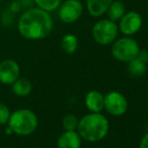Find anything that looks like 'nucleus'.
I'll return each mask as SVG.
<instances>
[{
	"instance_id": "1",
	"label": "nucleus",
	"mask_w": 148,
	"mask_h": 148,
	"mask_svg": "<svg viewBox=\"0 0 148 148\" xmlns=\"http://www.w3.org/2000/svg\"><path fill=\"white\" fill-rule=\"evenodd\" d=\"M53 21L49 11L41 8H31L20 16L18 20L19 33L26 39H41L51 34Z\"/></svg>"
},
{
	"instance_id": "2",
	"label": "nucleus",
	"mask_w": 148,
	"mask_h": 148,
	"mask_svg": "<svg viewBox=\"0 0 148 148\" xmlns=\"http://www.w3.org/2000/svg\"><path fill=\"white\" fill-rule=\"evenodd\" d=\"M77 129L81 138L89 142H97L107 135L109 131V121L102 114L91 113L79 121Z\"/></svg>"
},
{
	"instance_id": "3",
	"label": "nucleus",
	"mask_w": 148,
	"mask_h": 148,
	"mask_svg": "<svg viewBox=\"0 0 148 148\" xmlns=\"http://www.w3.org/2000/svg\"><path fill=\"white\" fill-rule=\"evenodd\" d=\"M8 126L12 132L20 136H27L35 131L37 127V117L28 109H19L10 114Z\"/></svg>"
},
{
	"instance_id": "4",
	"label": "nucleus",
	"mask_w": 148,
	"mask_h": 148,
	"mask_svg": "<svg viewBox=\"0 0 148 148\" xmlns=\"http://www.w3.org/2000/svg\"><path fill=\"white\" fill-rule=\"evenodd\" d=\"M139 45L136 40L131 37H122L116 40L112 45V55L116 60L120 62H129L137 57Z\"/></svg>"
},
{
	"instance_id": "5",
	"label": "nucleus",
	"mask_w": 148,
	"mask_h": 148,
	"mask_svg": "<svg viewBox=\"0 0 148 148\" xmlns=\"http://www.w3.org/2000/svg\"><path fill=\"white\" fill-rule=\"evenodd\" d=\"M92 34L97 43L107 45L112 43L118 35V26L115 21L110 19H102L94 25Z\"/></svg>"
},
{
	"instance_id": "6",
	"label": "nucleus",
	"mask_w": 148,
	"mask_h": 148,
	"mask_svg": "<svg viewBox=\"0 0 148 148\" xmlns=\"http://www.w3.org/2000/svg\"><path fill=\"white\" fill-rule=\"evenodd\" d=\"M104 108L113 116H122L128 109L126 98L119 92H110L104 97Z\"/></svg>"
},
{
	"instance_id": "7",
	"label": "nucleus",
	"mask_w": 148,
	"mask_h": 148,
	"mask_svg": "<svg viewBox=\"0 0 148 148\" xmlns=\"http://www.w3.org/2000/svg\"><path fill=\"white\" fill-rule=\"evenodd\" d=\"M83 4L80 0H66L59 10V17L64 23H73L81 17Z\"/></svg>"
},
{
	"instance_id": "8",
	"label": "nucleus",
	"mask_w": 148,
	"mask_h": 148,
	"mask_svg": "<svg viewBox=\"0 0 148 148\" xmlns=\"http://www.w3.org/2000/svg\"><path fill=\"white\" fill-rule=\"evenodd\" d=\"M142 17L138 12L130 11L124 14L120 19V30L125 35H133L140 30Z\"/></svg>"
},
{
	"instance_id": "9",
	"label": "nucleus",
	"mask_w": 148,
	"mask_h": 148,
	"mask_svg": "<svg viewBox=\"0 0 148 148\" xmlns=\"http://www.w3.org/2000/svg\"><path fill=\"white\" fill-rule=\"evenodd\" d=\"M20 69L13 60H5L0 62V82L2 84H13L19 77Z\"/></svg>"
},
{
	"instance_id": "10",
	"label": "nucleus",
	"mask_w": 148,
	"mask_h": 148,
	"mask_svg": "<svg viewBox=\"0 0 148 148\" xmlns=\"http://www.w3.org/2000/svg\"><path fill=\"white\" fill-rule=\"evenodd\" d=\"M81 143V136L76 130L66 131L58 140V148H80Z\"/></svg>"
},
{
	"instance_id": "11",
	"label": "nucleus",
	"mask_w": 148,
	"mask_h": 148,
	"mask_svg": "<svg viewBox=\"0 0 148 148\" xmlns=\"http://www.w3.org/2000/svg\"><path fill=\"white\" fill-rule=\"evenodd\" d=\"M85 104L92 113H100L104 109V96L98 91H90L85 98Z\"/></svg>"
},
{
	"instance_id": "12",
	"label": "nucleus",
	"mask_w": 148,
	"mask_h": 148,
	"mask_svg": "<svg viewBox=\"0 0 148 148\" xmlns=\"http://www.w3.org/2000/svg\"><path fill=\"white\" fill-rule=\"evenodd\" d=\"M113 0H87V8L92 16H101L107 12Z\"/></svg>"
},
{
	"instance_id": "13",
	"label": "nucleus",
	"mask_w": 148,
	"mask_h": 148,
	"mask_svg": "<svg viewBox=\"0 0 148 148\" xmlns=\"http://www.w3.org/2000/svg\"><path fill=\"white\" fill-rule=\"evenodd\" d=\"M147 70V62L141 60L140 58L136 57L135 59L129 62L128 64V72L132 77H142L146 73Z\"/></svg>"
},
{
	"instance_id": "14",
	"label": "nucleus",
	"mask_w": 148,
	"mask_h": 148,
	"mask_svg": "<svg viewBox=\"0 0 148 148\" xmlns=\"http://www.w3.org/2000/svg\"><path fill=\"white\" fill-rule=\"evenodd\" d=\"M31 89H32L31 83L27 79H17V80L12 84L13 93L15 94L16 96H19V97L28 96L31 92Z\"/></svg>"
},
{
	"instance_id": "15",
	"label": "nucleus",
	"mask_w": 148,
	"mask_h": 148,
	"mask_svg": "<svg viewBox=\"0 0 148 148\" xmlns=\"http://www.w3.org/2000/svg\"><path fill=\"white\" fill-rule=\"evenodd\" d=\"M125 5L121 1H112L108 8V16L109 19L112 21H117L122 18V16L125 14Z\"/></svg>"
},
{
	"instance_id": "16",
	"label": "nucleus",
	"mask_w": 148,
	"mask_h": 148,
	"mask_svg": "<svg viewBox=\"0 0 148 148\" xmlns=\"http://www.w3.org/2000/svg\"><path fill=\"white\" fill-rule=\"evenodd\" d=\"M62 49L66 53H74L78 49V38L74 34H66L62 39Z\"/></svg>"
},
{
	"instance_id": "17",
	"label": "nucleus",
	"mask_w": 148,
	"mask_h": 148,
	"mask_svg": "<svg viewBox=\"0 0 148 148\" xmlns=\"http://www.w3.org/2000/svg\"><path fill=\"white\" fill-rule=\"evenodd\" d=\"M36 5L45 11H53L60 5L62 0H34Z\"/></svg>"
},
{
	"instance_id": "18",
	"label": "nucleus",
	"mask_w": 148,
	"mask_h": 148,
	"mask_svg": "<svg viewBox=\"0 0 148 148\" xmlns=\"http://www.w3.org/2000/svg\"><path fill=\"white\" fill-rule=\"evenodd\" d=\"M78 118L73 114L66 115L62 119V127L66 131H75L78 128Z\"/></svg>"
},
{
	"instance_id": "19",
	"label": "nucleus",
	"mask_w": 148,
	"mask_h": 148,
	"mask_svg": "<svg viewBox=\"0 0 148 148\" xmlns=\"http://www.w3.org/2000/svg\"><path fill=\"white\" fill-rule=\"evenodd\" d=\"M10 117V111L8 107L4 104L0 103V125H4L8 123Z\"/></svg>"
},
{
	"instance_id": "20",
	"label": "nucleus",
	"mask_w": 148,
	"mask_h": 148,
	"mask_svg": "<svg viewBox=\"0 0 148 148\" xmlns=\"http://www.w3.org/2000/svg\"><path fill=\"white\" fill-rule=\"evenodd\" d=\"M139 148H148V133L145 134L144 136H143V138L141 139Z\"/></svg>"
},
{
	"instance_id": "21",
	"label": "nucleus",
	"mask_w": 148,
	"mask_h": 148,
	"mask_svg": "<svg viewBox=\"0 0 148 148\" xmlns=\"http://www.w3.org/2000/svg\"><path fill=\"white\" fill-rule=\"evenodd\" d=\"M1 1H2V0H0V2H1Z\"/></svg>"
}]
</instances>
